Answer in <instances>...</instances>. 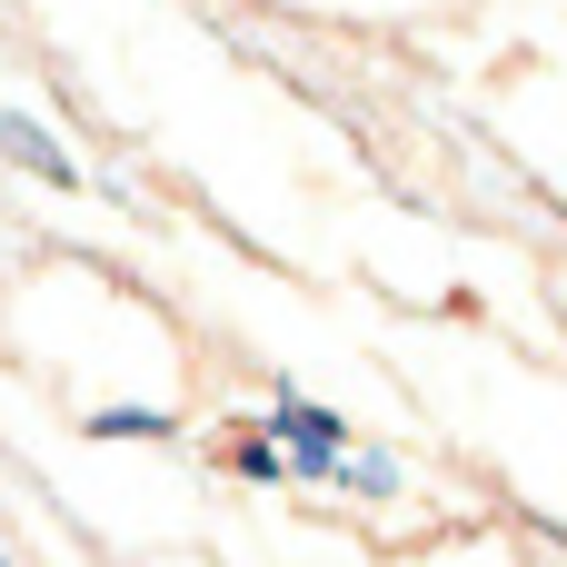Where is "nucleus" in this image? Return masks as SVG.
Masks as SVG:
<instances>
[{
    "label": "nucleus",
    "mask_w": 567,
    "mask_h": 567,
    "mask_svg": "<svg viewBox=\"0 0 567 567\" xmlns=\"http://www.w3.org/2000/svg\"><path fill=\"white\" fill-rule=\"evenodd\" d=\"M0 150H10V159H30V169H40V179H60V189L80 179V169H70V159H60L40 130H30V120H0Z\"/></svg>",
    "instance_id": "f257e3e1"
},
{
    "label": "nucleus",
    "mask_w": 567,
    "mask_h": 567,
    "mask_svg": "<svg viewBox=\"0 0 567 567\" xmlns=\"http://www.w3.org/2000/svg\"><path fill=\"white\" fill-rule=\"evenodd\" d=\"M229 468H239V478H289V458H279L269 439H229Z\"/></svg>",
    "instance_id": "f03ea898"
}]
</instances>
